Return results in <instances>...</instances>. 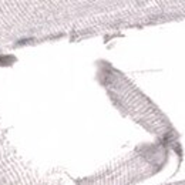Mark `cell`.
I'll return each instance as SVG.
<instances>
[]
</instances>
